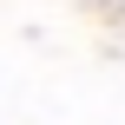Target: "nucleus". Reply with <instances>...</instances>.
Here are the masks:
<instances>
[]
</instances>
